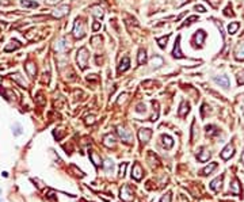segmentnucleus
Listing matches in <instances>:
<instances>
[{"mask_svg": "<svg viewBox=\"0 0 244 202\" xmlns=\"http://www.w3.org/2000/svg\"><path fill=\"white\" fill-rule=\"evenodd\" d=\"M88 57H90V54H88V52H87L85 48L79 49V52H77V63H79V65H80L81 69H85V67H87V61H88Z\"/></svg>", "mask_w": 244, "mask_h": 202, "instance_id": "nucleus-1", "label": "nucleus"}, {"mask_svg": "<svg viewBox=\"0 0 244 202\" xmlns=\"http://www.w3.org/2000/svg\"><path fill=\"white\" fill-rule=\"evenodd\" d=\"M118 134H120V137L122 139V141H125V143H130L132 140H133V136H132V133L126 129V128H122V126H118Z\"/></svg>", "mask_w": 244, "mask_h": 202, "instance_id": "nucleus-2", "label": "nucleus"}, {"mask_svg": "<svg viewBox=\"0 0 244 202\" xmlns=\"http://www.w3.org/2000/svg\"><path fill=\"white\" fill-rule=\"evenodd\" d=\"M73 35H75L76 38H83V37L85 35V33H84V27H83V23L80 22L79 19L76 20L75 27H73Z\"/></svg>", "mask_w": 244, "mask_h": 202, "instance_id": "nucleus-3", "label": "nucleus"}, {"mask_svg": "<svg viewBox=\"0 0 244 202\" xmlns=\"http://www.w3.org/2000/svg\"><path fill=\"white\" fill-rule=\"evenodd\" d=\"M151 136H152L151 129H141V130L138 132V139H140V141H142V143H148L149 139H151Z\"/></svg>", "mask_w": 244, "mask_h": 202, "instance_id": "nucleus-4", "label": "nucleus"}, {"mask_svg": "<svg viewBox=\"0 0 244 202\" xmlns=\"http://www.w3.org/2000/svg\"><path fill=\"white\" fill-rule=\"evenodd\" d=\"M233 152H235V148L232 145H226L225 148H224V151L221 152V157L224 160H228L229 157L233 156Z\"/></svg>", "mask_w": 244, "mask_h": 202, "instance_id": "nucleus-5", "label": "nucleus"}, {"mask_svg": "<svg viewBox=\"0 0 244 202\" xmlns=\"http://www.w3.org/2000/svg\"><path fill=\"white\" fill-rule=\"evenodd\" d=\"M179 37H178L176 42H175V46H174V50H172V56L175 57V59H183L185 56H183V53L180 52V44H179Z\"/></svg>", "mask_w": 244, "mask_h": 202, "instance_id": "nucleus-6", "label": "nucleus"}, {"mask_svg": "<svg viewBox=\"0 0 244 202\" xmlns=\"http://www.w3.org/2000/svg\"><path fill=\"white\" fill-rule=\"evenodd\" d=\"M214 81L217 83V84H220V85H222L224 88H228L229 87V79H228V76H216L214 77Z\"/></svg>", "mask_w": 244, "mask_h": 202, "instance_id": "nucleus-7", "label": "nucleus"}, {"mask_svg": "<svg viewBox=\"0 0 244 202\" xmlns=\"http://www.w3.org/2000/svg\"><path fill=\"white\" fill-rule=\"evenodd\" d=\"M132 178H134L136 180H140L142 178V171H141L140 164H136V166L133 167V171H132Z\"/></svg>", "mask_w": 244, "mask_h": 202, "instance_id": "nucleus-8", "label": "nucleus"}, {"mask_svg": "<svg viewBox=\"0 0 244 202\" xmlns=\"http://www.w3.org/2000/svg\"><path fill=\"white\" fill-rule=\"evenodd\" d=\"M68 11H69V7H68V5H61V7H58V8L54 11L53 15L56 16V18H61L62 15L68 14Z\"/></svg>", "mask_w": 244, "mask_h": 202, "instance_id": "nucleus-9", "label": "nucleus"}, {"mask_svg": "<svg viewBox=\"0 0 244 202\" xmlns=\"http://www.w3.org/2000/svg\"><path fill=\"white\" fill-rule=\"evenodd\" d=\"M129 65H130V60H129V57H124V59L121 60V63H120L118 72H125L126 69H129Z\"/></svg>", "mask_w": 244, "mask_h": 202, "instance_id": "nucleus-10", "label": "nucleus"}, {"mask_svg": "<svg viewBox=\"0 0 244 202\" xmlns=\"http://www.w3.org/2000/svg\"><path fill=\"white\" fill-rule=\"evenodd\" d=\"M90 159H91V162H92L95 166H100V164H102L100 156H99L96 152H94V151H91V152H90Z\"/></svg>", "mask_w": 244, "mask_h": 202, "instance_id": "nucleus-11", "label": "nucleus"}, {"mask_svg": "<svg viewBox=\"0 0 244 202\" xmlns=\"http://www.w3.org/2000/svg\"><path fill=\"white\" fill-rule=\"evenodd\" d=\"M103 144L106 145V147H114V144H116V140H114V136L113 134H106L105 136V139H103Z\"/></svg>", "mask_w": 244, "mask_h": 202, "instance_id": "nucleus-12", "label": "nucleus"}, {"mask_svg": "<svg viewBox=\"0 0 244 202\" xmlns=\"http://www.w3.org/2000/svg\"><path fill=\"white\" fill-rule=\"evenodd\" d=\"M21 4L23 7H27V8H37L38 7V3L34 0H21Z\"/></svg>", "mask_w": 244, "mask_h": 202, "instance_id": "nucleus-13", "label": "nucleus"}, {"mask_svg": "<svg viewBox=\"0 0 244 202\" xmlns=\"http://www.w3.org/2000/svg\"><path fill=\"white\" fill-rule=\"evenodd\" d=\"M236 59L237 60H244V42H241L237 49H236Z\"/></svg>", "mask_w": 244, "mask_h": 202, "instance_id": "nucleus-14", "label": "nucleus"}, {"mask_svg": "<svg viewBox=\"0 0 244 202\" xmlns=\"http://www.w3.org/2000/svg\"><path fill=\"white\" fill-rule=\"evenodd\" d=\"M221 183H222V178H217V179H214L212 183H210V187L212 190L214 191H218V190L221 189Z\"/></svg>", "mask_w": 244, "mask_h": 202, "instance_id": "nucleus-15", "label": "nucleus"}, {"mask_svg": "<svg viewBox=\"0 0 244 202\" xmlns=\"http://www.w3.org/2000/svg\"><path fill=\"white\" fill-rule=\"evenodd\" d=\"M231 193H233V194H239L240 193V184H239V180H237V179H235L233 182H232Z\"/></svg>", "mask_w": 244, "mask_h": 202, "instance_id": "nucleus-16", "label": "nucleus"}, {"mask_svg": "<svg viewBox=\"0 0 244 202\" xmlns=\"http://www.w3.org/2000/svg\"><path fill=\"white\" fill-rule=\"evenodd\" d=\"M151 64L153 65V67H156V68L161 67V65H163V59H161L160 56H155V57L151 60Z\"/></svg>", "mask_w": 244, "mask_h": 202, "instance_id": "nucleus-17", "label": "nucleus"}, {"mask_svg": "<svg viewBox=\"0 0 244 202\" xmlns=\"http://www.w3.org/2000/svg\"><path fill=\"white\" fill-rule=\"evenodd\" d=\"M214 168H217V163H212L210 166L205 167L204 170H202V174H204V175H209V174H212V171H213Z\"/></svg>", "mask_w": 244, "mask_h": 202, "instance_id": "nucleus-18", "label": "nucleus"}, {"mask_svg": "<svg viewBox=\"0 0 244 202\" xmlns=\"http://www.w3.org/2000/svg\"><path fill=\"white\" fill-rule=\"evenodd\" d=\"M11 45H7L4 48V50L5 52H11V50H14V49H18L19 46H21V44H19L18 41H12V42H10Z\"/></svg>", "mask_w": 244, "mask_h": 202, "instance_id": "nucleus-19", "label": "nucleus"}, {"mask_svg": "<svg viewBox=\"0 0 244 202\" xmlns=\"http://www.w3.org/2000/svg\"><path fill=\"white\" fill-rule=\"evenodd\" d=\"M163 144H164L165 148L170 149L174 145V141H172V139H171V137H168V136H163Z\"/></svg>", "mask_w": 244, "mask_h": 202, "instance_id": "nucleus-20", "label": "nucleus"}, {"mask_svg": "<svg viewBox=\"0 0 244 202\" xmlns=\"http://www.w3.org/2000/svg\"><path fill=\"white\" fill-rule=\"evenodd\" d=\"M145 61H146V53H145V50L141 49L138 52V64L142 65V64H145Z\"/></svg>", "mask_w": 244, "mask_h": 202, "instance_id": "nucleus-21", "label": "nucleus"}, {"mask_svg": "<svg viewBox=\"0 0 244 202\" xmlns=\"http://www.w3.org/2000/svg\"><path fill=\"white\" fill-rule=\"evenodd\" d=\"M92 11H91V14H92L94 16H96V18H103V11L102 8H99V7H92Z\"/></svg>", "mask_w": 244, "mask_h": 202, "instance_id": "nucleus-22", "label": "nucleus"}, {"mask_svg": "<svg viewBox=\"0 0 244 202\" xmlns=\"http://www.w3.org/2000/svg\"><path fill=\"white\" fill-rule=\"evenodd\" d=\"M26 71L29 72V75H30L31 77L36 76V65H34V64H31V63L27 64V65H26Z\"/></svg>", "mask_w": 244, "mask_h": 202, "instance_id": "nucleus-23", "label": "nucleus"}, {"mask_svg": "<svg viewBox=\"0 0 244 202\" xmlns=\"http://www.w3.org/2000/svg\"><path fill=\"white\" fill-rule=\"evenodd\" d=\"M237 29H239V23L237 22H232L229 26H228V33L229 34H235L237 31Z\"/></svg>", "mask_w": 244, "mask_h": 202, "instance_id": "nucleus-24", "label": "nucleus"}, {"mask_svg": "<svg viewBox=\"0 0 244 202\" xmlns=\"http://www.w3.org/2000/svg\"><path fill=\"white\" fill-rule=\"evenodd\" d=\"M67 40H65V38H62V40H60L57 42V45H56V49L57 50H64L65 49V48H67Z\"/></svg>", "mask_w": 244, "mask_h": 202, "instance_id": "nucleus-25", "label": "nucleus"}, {"mask_svg": "<svg viewBox=\"0 0 244 202\" xmlns=\"http://www.w3.org/2000/svg\"><path fill=\"white\" fill-rule=\"evenodd\" d=\"M204 38H205V31L204 30H200V31H197V35H195V40L198 44H202L204 42Z\"/></svg>", "mask_w": 244, "mask_h": 202, "instance_id": "nucleus-26", "label": "nucleus"}, {"mask_svg": "<svg viewBox=\"0 0 244 202\" xmlns=\"http://www.w3.org/2000/svg\"><path fill=\"white\" fill-rule=\"evenodd\" d=\"M168 38H170V35H165V37H163V38H157V44H159L160 48H165Z\"/></svg>", "mask_w": 244, "mask_h": 202, "instance_id": "nucleus-27", "label": "nucleus"}, {"mask_svg": "<svg viewBox=\"0 0 244 202\" xmlns=\"http://www.w3.org/2000/svg\"><path fill=\"white\" fill-rule=\"evenodd\" d=\"M186 113H189V104H186L185 102H183L182 106H180V110H179V115H180V117H183Z\"/></svg>", "mask_w": 244, "mask_h": 202, "instance_id": "nucleus-28", "label": "nucleus"}, {"mask_svg": "<svg viewBox=\"0 0 244 202\" xmlns=\"http://www.w3.org/2000/svg\"><path fill=\"white\" fill-rule=\"evenodd\" d=\"M209 157H210V153H209L208 151H204V153H201L200 156H198V159H200L201 162H206Z\"/></svg>", "mask_w": 244, "mask_h": 202, "instance_id": "nucleus-29", "label": "nucleus"}, {"mask_svg": "<svg viewBox=\"0 0 244 202\" xmlns=\"http://www.w3.org/2000/svg\"><path fill=\"white\" fill-rule=\"evenodd\" d=\"M128 187H124V189L121 190V197L124 198L125 201H128V199H130V197H129V193H128Z\"/></svg>", "mask_w": 244, "mask_h": 202, "instance_id": "nucleus-30", "label": "nucleus"}, {"mask_svg": "<svg viewBox=\"0 0 244 202\" xmlns=\"http://www.w3.org/2000/svg\"><path fill=\"white\" fill-rule=\"evenodd\" d=\"M105 168H106V171H109V170H113V162H111L110 159H107L106 162H105Z\"/></svg>", "mask_w": 244, "mask_h": 202, "instance_id": "nucleus-31", "label": "nucleus"}, {"mask_svg": "<svg viewBox=\"0 0 244 202\" xmlns=\"http://www.w3.org/2000/svg\"><path fill=\"white\" fill-rule=\"evenodd\" d=\"M197 19H198V18H197V16H190V18H189V19H186V22L183 23L182 26H189V25H191V23L194 22V20H197Z\"/></svg>", "mask_w": 244, "mask_h": 202, "instance_id": "nucleus-32", "label": "nucleus"}, {"mask_svg": "<svg viewBox=\"0 0 244 202\" xmlns=\"http://www.w3.org/2000/svg\"><path fill=\"white\" fill-rule=\"evenodd\" d=\"M160 202H171V194H165L164 197L160 199Z\"/></svg>", "mask_w": 244, "mask_h": 202, "instance_id": "nucleus-33", "label": "nucleus"}, {"mask_svg": "<svg viewBox=\"0 0 244 202\" xmlns=\"http://www.w3.org/2000/svg\"><path fill=\"white\" fill-rule=\"evenodd\" d=\"M125 170H126V163H124V164L121 166V168H120V175L121 176L125 175Z\"/></svg>", "mask_w": 244, "mask_h": 202, "instance_id": "nucleus-34", "label": "nucleus"}, {"mask_svg": "<svg viewBox=\"0 0 244 202\" xmlns=\"http://www.w3.org/2000/svg\"><path fill=\"white\" fill-rule=\"evenodd\" d=\"M237 81H239V84H244V72L237 76Z\"/></svg>", "mask_w": 244, "mask_h": 202, "instance_id": "nucleus-35", "label": "nucleus"}, {"mask_svg": "<svg viewBox=\"0 0 244 202\" xmlns=\"http://www.w3.org/2000/svg\"><path fill=\"white\" fill-rule=\"evenodd\" d=\"M195 10H197V11H200V12H205V11H206V10H205V7H202V5H195Z\"/></svg>", "mask_w": 244, "mask_h": 202, "instance_id": "nucleus-36", "label": "nucleus"}, {"mask_svg": "<svg viewBox=\"0 0 244 202\" xmlns=\"http://www.w3.org/2000/svg\"><path fill=\"white\" fill-rule=\"evenodd\" d=\"M99 27H100V25H99V22H95L92 26V30L94 31H96V30H99Z\"/></svg>", "mask_w": 244, "mask_h": 202, "instance_id": "nucleus-37", "label": "nucleus"}, {"mask_svg": "<svg viewBox=\"0 0 244 202\" xmlns=\"http://www.w3.org/2000/svg\"><path fill=\"white\" fill-rule=\"evenodd\" d=\"M21 133H22V130H21V126L16 125V126H15V134L18 136V134H21Z\"/></svg>", "mask_w": 244, "mask_h": 202, "instance_id": "nucleus-38", "label": "nucleus"}, {"mask_svg": "<svg viewBox=\"0 0 244 202\" xmlns=\"http://www.w3.org/2000/svg\"><path fill=\"white\" fill-rule=\"evenodd\" d=\"M125 98H126V94H122L120 96V99H118V103H122V102H125Z\"/></svg>", "mask_w": 244, "mask_h": 202, "instance_id": "nucleus-39", "label": "nucleus"}, {"mask_svg": "<svg viewBox=\"0 0 244 202\" xmlns=\"http://www.w3.org/2000/svg\"><path fill=\"white\" fill-rule=\"evenodd\" d=\"M87 124H94V117H88V118H87Z\"/></svg>", "mask_w": 244, "mask_h": 202, "instance_id": "nucleus-40", "label": "nucleus"}, {"mask_svg": "<svg viewBox=\"0 0 244 202\" xmlns=\"http://www.w3.org/2000/svg\"><path fill=\"white\" fill-rule=\"evenodd\" d=\"M209 1L212 3V5H213V7H217V1H216V0H209Z\"/></svg>", "mask_w": 244, "mask_h": 202, "instance_id": "nucleus-41", "label": "nucleus"}, {"mask_svg": "<svg viewBox=\"0 0 244 202\" xmlns=\"http://www.w3.org/2000/svg\"><path fill=\"white\" fill-rule=\"evenodd\" d=\"M241 162L244 163V153H243V155H241Z\"/></svg>", "mask_w": 244, "mask_h": 202, "instance_id": "nucleus-42", "label": "nucleus"}]
</instances>
